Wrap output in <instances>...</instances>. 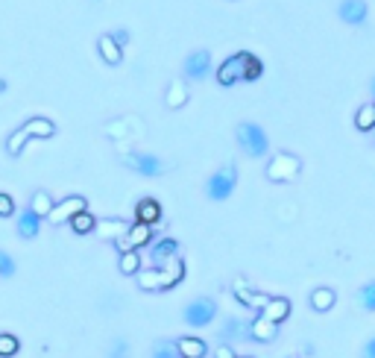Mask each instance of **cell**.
Masks as SVG:
<instances>
[{
	"label": "cell",
	"instance_id": "obj_1",
	"mask_svg": "<svg viewBox=\"0 0 375 358\" xmlns=\"http://www.w3.org/2000/svg\"><path fill=\"white\" fill-rule=\"evenodd\" d=\"M235 135H238V144H240V150L247 153V156H252V159H258V156H264L267 150H270V141H267V133L261 129L258 124H250V121H243V124H238V129H235Z\"/></svg>",
	"mask_w": 375,
	"mask_h": 358
},
{
	"label": "cell",
	"instance_id": "obj_2",
	"mask_svg": "<svg viewBox=\"0 0 375 358\" xmlns=\"http://www.w3.org/2000/svg\"><path fill=\"white\" fill-rule=\"evenodd\" d=\"M302 171V159L299 156H293V153H275L270 161H267V179L270 183H293V179L299 176Z\"/></svg>",
	"mask_w": 375,
	"mask_h": 358
},
{
	"label": "cell",
	"instance_id": "obj_3",
	"mask_svg": "<svg viewBox=\"0 0 375 358\" xmlns=\"http://www.w3.org/2000/svg\"><path fill=\"white\" fill-rule=\"evenodd\" d=\"M235 185H238V168H235V165H226V168H220L217 173H211L205 191H208V197H211V200L223 203V200H229V197H232Z\"/></svg>",
	"mask_w": 375,
	"mask_h": 358
},
{
	"label": "cell",
	"instance_id": "obj_4",
	"mask_svg": "<svg viewBox=\"0 0 375 358\" xmlns=\"http://www.w3.org/2000/svg\"><path fill=\"white\" fill-rule=\"evenodd\" d=\"M182 314H185V323H188V326L203 329V326H208V323L217 317V303L211 300V297H197V300H191V303L185 305Z\"/></svg>",
	"mask_w": 375,
	"mask_h": 358
},
{
	"label": "cell",
	"instance_id": "obj_5",
	"mask_svg": "<svg viewBox=\"0 0 375 358\" xmlns=\"http://www.w3.org/2000/svg\"><path fill=\"white\" fill-rule=\"evenodd\" d=\"M247 53H250V51H240V53H235V56H229V59H223V62L217 65V83H220V86H235V83H240L243 74H247Z\"/></svg>",
	"mask_w": 375,
	"mask_h": 358
},
{
	"label": "cell",
	"instance_id": "obj_6",
	"mask_svg": "<svg viewBox=\"0 0 375 358\" xmlns=\"http://www.w3.org/2000/svg\"><path fill=\"white\" fill-rule=\"evenodd\" d=\"M83 211H88V200L79 197V194H71V197H64L62 203H56L53 215L47 218L53 226H62V223H71L76 215H83Z\"/></svg>",
	"mask_w": 375,
	"mask_h": 358
},
{
	"label": "cell",
	"instance_id": "obj_7",
	"mask_svg": "<svg viewBox=\"0 0 375 358\" xmlns=\"http://www.w3.org/2000/svg\"><path fill=\"white\" fill-rule=\"evenodd\" d=\"M123 165L141 176H161L165 173V161L150 153H123Z\"/></svg>",
	"mask_w": 375,
	"mask_h": 358
},
{
	"label": "cell",
	"instance_id": "obj_8",
	"mask_svg": "<svg viewBox=\"0 0 375 358\" xmlns=\"http://www.w3.org/2000/svg\"><path fill=\"white\" fill-rule=\"evenodd\" d=\"M150 241H153V226L132 223V226H129V232H126V238L118 241V247H121V253H126V250H141V247H146Z\"/></svg>",
	"mask_w": 375,
	"mask_h": 358
},
{
	"label": "cell",
	"instance_id": "obj_9",
	"mask_svg": "<svg viewBox=\"0 0 375 358\" xmlns=\"http://www.w3.org/2000/svg\"><path fill=\"white\" fill-rule=\"evenodd\" d=\"M232 291H235V297H238V303H240V305H247V308H255L258 314L264 312V305L270 303V297H267V294H255V291H252L247 282H243V279H235Z\"/></svg>",
	"mask_w": 375,
	"mask_h": 358
},
{
	"label": "cell",
	"instance_id": "obj_10",
	"mask_svg": "<svg viewBox=\"0 0 375 358\" xmlns=\"http://www.w3.org/2000/svg\"><path fill=\"white\" fill-rule=\"evenodd\" d=\"M275 335H279V326L273 320H267L264 314L250 320V340H255V344H273Z\"/></svg>",
	"mask_w": 375,
	"mask_h": 358
},
{
	"label": "cell",
	"instance_id": "obj_11",
	"mask_svg": "<svg viewBox=\"0 0 375 358\" xmlns=\"http://www.w3.org/2000/svg\"><path fill=\"white\" fill-rule=\"evenodd\" d=\"M208 71H211V53H208V51H193V53H188V59H185V74H188V79H203V77H208Z\"/></svg>",
	"mask_w": 375,
	"mask_h": 358
},
{
	"label": "cell",
	"instance_id": "obj_12",
	"mask_svg": "<svg viewBox=\"0 0 375 358\" xmlns=\"http://www.w3.org/2000/svg\"><path fill=\"white\" fill-rule=\"evenodd\" d=\"M176 250H179V241L176 238H158L150 250V262L156 267H165L170 258H176Z\"/></svg>",
	"mask_w": 375,
	"mask_h": 358
},
{
	"label": "cell",
	"instance_id": "obj_13",
	"mask_svg": "<svg viewBox=\"0 0 375 358\" xmlns=\"http://www.w3.org/2000/svg\"><path fill=\"white\" fill-rule=\"evenodd\" d=\"M158 220H161V203H158V200H153V197L138 200V206H135V223L156 226Z\"/></svg>",
	"mask_w": 375,
	"mask_h": 358
},
{
	"label": "cell",
	"instance_id": "obj_14",
	"mask_svg": "<svg viewBox=\"0 0 375 358\" xmlns=\"http://www.w3.org/2000/svg\"><path fill=\"white\" fill-rule=\"evenodd\" d=\"M367 12L369 9L364 0H343V4H340V21H346L349 27H357L367 21Z\"/></svg>",
	"mask_w": 375,
	"mask_h": 358
},
{
	"label": "cell",
	"instance_id": "obj_15",
	"mask_svg": "<svg viewBox=\"0 0 375 358\" xmlns=\"http://www.w3.org/2000/svg\"><path fill=\"white\" fill-rule=\"evenodd\" d=\"M97 51H100L106 65H121L123 62V47L111 39V32H106V36L97 39Z\"/></svg>",
	"mask_w": 375,
	"mask_h": 358
},
{
	"label": "cell",
	"instance_id": "obj_16",
	"mask_svg": "<svg viewBox=\"0 0 375 358\" xmlns=\"http://www.w3.org/2000/svg\"><path fill=\"white\" fill-rule=\"evenodd\" d=\"M261 314L279 326V323H285L290 317V300L287 297H270V303L264 305V312H261Z\"/></svg>",
	"mask_w": 375,
	"mask_h": 358
},
{
	"label": "cell",
	"instance_id": "obj_17",
	"mask_svg": "<svg viewBox=\"0 0 375 358\" xmlns=\"http://www.w3.org/2000/svg\"><path fill=\"white\" fill-rule=\"evenodd\" d=\"M138 288H141V291H168L165 270H161V267L141 270V273H138Z\"/></svg>",
	"mask_w": 375,
	"mask_h": 358
},
{
	"label": "cell",
	"instance_id": "obj_18",
	"mask_svg": "<svg viewBox=\"0 0 375 358\" xmlns=\"http://www.w3.org/2000/svg\"><path fill=\"white\" fill-rule=\"evenodd\" d=\"M176 350H179V355L182 358H205L208 355V344L203 338H179L176 340Z\"/></svg>",
	"mask_w": 375,
	"mask_h": 358
},
{
	"label": "cell",
	"instance_id": "obj_19",
	"mask_svg": "<svg viewBox=\"0 0 375 358\" xmlns=\"http://www.w3.org/2000/svg\"><path fill=\"white\" fill-rule=\"evenodd\" d=\"M188 103V86L185 79H173L168 86V94H165V106L168 109H182Z\"/></svg>",
	"mask_w": 375,
	"mask_h": 358
},
{
	"label": "cell",
	"instance_id": "obj_20",
	"mask_svg": "<svg viewBox=\"0 0 375 358\" xmlns=\"http://www.w3.org/2000/svg\"><path fill=\"white\" fill-rule=\"evenodd\" d=\"M126 232H129V223H123V220H100L97 223V235L100 238H106V241H121V238H126Z\"/></svg>",
	"mask_w": 375,
	"mask_h": 358
},
{
	"label": "cell",
	"instance_id": "obj_21",
	"mask_svg": "<svg viewBox=\"0 0 375 358\" xmlns=\"http://www.w3.org/2000/svg\"><path fill=\"white\" fill-rule=\"evenodd\" d=\"M220 338H223V344H229V340H250V323H243V320H226V326L220 329Z\"/></svg>",
	"mask_w": 375,
	"mask_h": 358
},
{
	"label": "cell",
	"instance_id": "obj_22",
	"mask_svg": "<svg viewBox=\"0 0 375 358\" xmlns=\"http://www.w3.org/2000/svg\"><path fill=\"white\" fill-rule=\"evenodd\" d=\"M53 208H56V203H53V197H50V191H36L32 194V200H29V211H36V215L44 220V218H50L53 215Z\"/></svg>",
	"mask_w": 375,
	"mask_h": 358
},
{
	"label": "cell",
	"instance_id": "obj_23",
	"mask_svg": "<svg viewBox=\"0 0 375 358\" xmlns=\"http://www.w3.org/2000/svg\"><path fill=\"white\" fill-rule=\"evenodd\" d=\"M24 129L29 133V138H53L56 135V124L47 118H29L24 124Z\"/></svg>",
	"mask_w": 375,
	"mask_h": 358
},
{
	"label": "cell",
	"instance_id": "obj_24",
	"mask_svg": "<svg viewBox=\"0 0 375 358\" xmlns=\"http://www.w3.org/2000/svg\"><path fill=\"white\" fill-rule=\"evenodd\" d=\"M39 230H41V218L36 215V211H24V215H18V235L21 238H36L39 235Z\"/></svg>",
	"mask_w": 375,
	"mask_h": 358
},
{
	"label": "cell",
	"instance_id": "obj_25",
	"mask_svg": "<svg viewBox=\"0 0 375 358\" xmlns=\"http://www.w3.org/2000/svg\"><path fill=\"white\" fill-rule=\"evenodd\" d=\"M334 303H337V294L332 288H317L311 294V308L314 312H332Z\"/></svg>",
	"mask_w": 375,
	"mask_h": 358
},
{
	"label": "cell",
	"instance_id": "obj_26",
	"mask_svg": "<svg viewBox=\"0 0 375 358\" xmlns=\"http://www.w3.org/2000/svg\"><path fill=\"white\" fill-rule=\"evenodd\" d=\"M355 126L361 129V133H372V129H375V100L364 103L361 109L355 112Z\"/></svg>",
	"mask_w": 375,
	"mask_h": 358
},
{
	"label": "cell",
	"instance_id": "obj_27",
	"mask_svg": "<svg viewBox=\"0 0 375 358\" xmlns=\"http://www.w3.org/2000/svg\"><path fill=\"white\" fill-rule=\"evenodd\" d=\"M121 273L123 276H138L141 273V253L138 250H126V253H121Z\"/></svg>",
	"mask_w": 375,
	"mask_h": 358
},
{
	"label": "cell",
	"instance_id": "obj_28",
	"mask_svg": "<svg viewBox=\"0 0 375 358\" xmlns=\"http://www.w3.org/2000/svg\"><path fill=\"white\" fill-rule=\"evenodd\" d=\"M97 223H100V220H97L91 211H83V215H76V218L71 220V230H74L76 235H88V232H97Z\"/></svg>",
	"mask_w": 375,
	"mask_h": 358
},
{
	"label": "cell",
	"instance_id": "obj_29",
	"mask_svg": "<svg viewBox=\"0 0 375 358\" xmlns=\"http://www.w3.org/2000/svg\"><path fill=\"white\" fill-rule=\"evenodd\" d=\"M27 141H29V133L21 126V129H15V133L6 138V153L9 156H21V150L27 147Z\"/></svg>",
	"mask_w": 375,
	"mask_h": 358
},
{
	"label": "cell",
	"instance_id": "obj_30",
	"mask_svg": "<svg viewBox=\"0 0 375 358\" xmlns=\"http://www.w3.org/2000/svg\"><path fill=\"white\" fill-rule=\"evenodd\" d=\"M18 350H21V340H18V338L9 335V332L0 335V358H12V355H18Z\"/></svg>",
	"mask_w": 375,
	"mask_h": 358
},
{
	"label": "cell",
	"instance_id": "obj_31",
	"mask_svg": "<svg viewBox=\"0 0 375 358\" xmlns=\"http://www.w3.org/2000/svg\"><path fill=\"white\" fill-rule=\"evenodd\" d=\"M261 74H264V62H261L255 53H247V74H243V79H247V83H255V79H261Z\"/></svg>",
	"mask_w": 375,
	"mask_h": 358
},
{
	"label": "cell",
	"instance_id": "obj_32",
	"mask_svg": "<svg viewBox=\"0 0 375 358\" xmlns=\"http://www.w3.org/2000/svg\"><path fill=\"white\" fill-rule=\"evenodd\" d=\"M153 358H182L176 350V340L170 344V340H156L153 344Z\"/></svg>",
	"mask_w": 375,
	"mask_h": 358
},
{
	"label": "cell",
	"instance_id": "obj_33",
	"mask_svg": "<svg viewBox=\"0 0 375 358\" xmlns=\"http://www.w3.org/2000/svg\"><path fill=\"white\" fill-rule=\"evenodd\" d=\"M0 276H4V279L15 276V258L6 250H0Z\"/></svg>",
	"mask_w": 375,
	"mask_h": 358
},
{
	"label": "cell",
	"instance_id": "obj_34",
	"mask_svg": "<svg viewBox=\"0 0 375 358\" xmlns=\"http://www.w3.org/2000/svg\"><path fill=\"white\" fill-rule=\"evenodd\" d=\"M361 303H364L367 312H375V282H367L361 288Z\"/></svg>",
	"mask_w": 375,
	"mask_h": 358
},
{
	"label": "cell",
	"instance_id": "obj_35",
	"mask_svg": "<svg viewBox=\"0 0 375 358\" xmlns=\"http://www.w3.org/2000/svg\"><path fill=\"white\" fill-rule=\"evenodd\" d=\"M12 215H15V200L0 191V218H12Z\"/></svg>",
	"mask_w": 375,
	"mask_h": 358
},
{
	"label": "cell",
	"instance_id": "obj_36",
	"mask_svg": "<svg viewBox=\"0 0 375 358\" xmlns=\"http://www.w3.org/2000/svg\"><path fill=\"white\" fill-rule=\"evenodd\" d=\"M214 358H238V355H235L232 344H220V347L214 350Z\"/></svg>",
	"mask_w": 375,
	"mask_h": 358
},
{
	"label": "cell",
	"instance_id": "obj_37",
	"mask_svg": "<svg viewBox=\"0 0 375 358\" xmlns=\"http://www.w3.org/2000/svg\"><path fill=\"white\" fill-rule=\"evenodd\" d=\"M111 39H115L121 47H126L129 44V32L126 29H115V32H111Z\"/></svg>",
	"mask_w": 375,
	"mask_h": 358
},
{
	"label": "cell",
	"instance_id": "obj_38",
	"mask_svg": "<svg viewBox=\"0 0 375 358\" xmlns=\"http://www.w3.org/2000/svg\"><path fill=\"white\" fill-rule=\"evenodd\" d=\"M364 358H375V338L367 340V347H364Z\"/></svg>",
	"mask_w": 375,
	"mask_h": 358
},
{
	"label": "cell",
	"instance_id": "obj_39",
	"mask_svg": "<svg viewBox=\"0 0 375 358\" xmlns=\"http://www.w3.org/2000/svg\"><path fill=\"white\" fill-rule=\"evenodd\" d=\"M4 91H6V79H4V77H0V94H4Z\"/></svg>",
	"mask_w": 375,
	"mask_h": 358
},
{
	"label": "cell",
	"instance_id": "obj_40",
	"mask_svg": "<svg viewBox=\"0 0 375 358\" xmlns=\"http://www.w3.org/2000/svg\"><path fill=\"white\" fill-rule=\"evenodd\" d=\"M372 97H375V79H372Z\"/></svg>",
	"mask_w": 375,
	"mask_h": 358
},
{
	"label": "cell",
	"instance_id": "obj_41",
	"mask_svg": "<svg viewBox=\"0 0 375 358\" xmlns=\"http://www.w3.org/2000/svg\"><path fill=\"white\" fill-rule=\"evenodd\" d=\"M243 358H250V355H243Z\"/></svg>",
	"mask_w": 375,
	"mask_h": 358
}]
</instances>
